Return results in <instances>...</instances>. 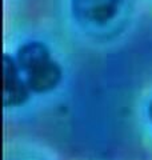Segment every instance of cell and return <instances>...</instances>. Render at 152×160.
<instances>
[{"mask_svg":"<svg viewBox=\"0 0 152 160\" xmlns=\"http://www.w3.org/2000/svg\"><path fill=\"white\" fill-rule=\"evenodd\" d=\"M148 112H149V119H151V122H152V103L149 104V108H148Z\"/></svg>","mask_w":152,"mask_h":160,"instance_id":"obj_4","label":"cell"},{"mask_svg":"<svg viewBox=\"0 0 152 160\" xmlns=\"http://www.w3.org/2000/svg\"><path fill=\"white\" fill-rule=\"evenodd\" d=\"M121 0H72V13L83 24L101 26L115 18Z\"/></svg>","mask_w":152,"mask_h":160,"instance_id":"obj_2","label":"cell"},{"mask_svg":"<svg viewBox=\"0 0 152 160\" xmlns=\"http://www.w3.org/2000/svg\"><path fill=\"white\" fill-rule=\"evenodd\" d=\"M18 67L25 72L29 91L42 93L52 91L62 80V69L51 59L45 44L31 42L18 51Z\"/></svg>","mask_w":152,"mask_h":160,"instance_id":"obj_1","label":"cell"},{"mask_svg":"<svg viewBox=\"0 0 152 160\" xmlns=\"http://www.w3.org/2000/svg\"><path fill=\"white\" fill-rule=\"evenodd\" d=\"M29 88L19 75L18 63L9 56H3V102L6 107H18L27 102Z\"/></svg>","mask_w":152,"mask_h":160,"instance_id":"obj_3","label":"cell"}]
</instances>
